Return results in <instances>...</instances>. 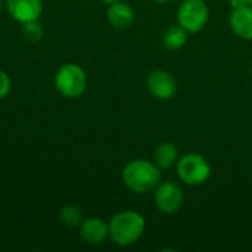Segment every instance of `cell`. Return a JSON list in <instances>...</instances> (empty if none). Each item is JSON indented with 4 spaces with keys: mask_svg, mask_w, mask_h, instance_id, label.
Masks as SVG:
<instances>
[{
    "mask_svg": "<svg viewBox=\"0 0 252 252\" xmlns=\"http://www.w3.org/2000/svg\"><path fill=\"white\" fill-rule=\"evenodd\" d=\"M121 179L124 186L133 193H149L161 183V168L154 161L133 159L123 168Z\"/></svg>",
    "mask_w": 252,
    "mask_h": 252,
    "instance_id": "cell-1",
    "label": "cell"
},
{
    "mask_svg": "<svg viewBox=\"0 0 252 252\" xmlns=\"http://www.w3.org/2000/svg\"><path fill=\"white\" fill-rule=\"evenodd\" d=\"M145 217L133 210L117 213L108 223L109 239L118 247H130L136 244L145 233Z\"/></svg>",
    "mask_w": 252,
    "mask_h": 252,
    "instance_id": "cell-2",
    "label": "cell"
},
{
    "mask_svg": "<svg viewBox=\"0 0 252 252\" xmlns=\"http://www.w3.org/2000/svg\"><path fill=\"white\" fill-rule=\"evenodd\" d=\"M177 177L189 186H201L211 177V165L208 159L196 152L185 154L176 164Z\"/></svg>",
    "mask_w": 252,
    "mask_h": 252,
    "instance_id": "cell-3",
    "label": "cell"
},
{
    "mask_svg": "<svg viewBox=\"0 0 252 252\" xmlns=\"http://www.w3.org/2000/svg\"><path fill=\"white\" fill-rule=\"evenodd\" d=\"M56 90L68 99L80 97L87 89L86 71L78 63H63L55 75Z\"/></svg>",
    "mask_w": 252,
    "mask_h": 252,
    "instance_id": "cell-4",
    "label": "cell"
},
{
    "mask_svg": "<svg viewBox=\"0 0 252 252\" xmlns=\"http://www.w3.org/2000/svg\"><path fill=\"white\" fill-rule=\"evenodd\" d=\"M177 24L188 32H199L210 19V9L204 0H183L177 7Z\"/></svg>",
    "mask_w": 252,
    "mask_h": 252,
    "instance_id": "cell-5",
    "label": "cell"
},
{
    "mask_svg": "<svg viewBox=\"0 0 252 252\" xmlns=\"http://www.w3.org/2000/svg\"><path fill=\"white\" fill-rule=\"evenodd\" d=\"M154 202L155 207L165 213L173 214L177 213L185 204V192L182 186L173 180L161 182L154 190Z\"/></svg>",
    "mask_w": 252,
    "mask_h": 252,
    "instance_id": "cell-6",
    "label": "cell"
},
{
    "mask_svg": "<svg viewBox=\"0 0 252 252\" xmlns=\"http://www.w3.org/2000/svg\"><path fill=\"white\" fill-rule=\"evenodd\" d=\"M149 93L159 100H170L177 93V83L171 72L165 69H154L146 78Z\"/></svg>",
    "mask_w": 252,
    "mask_h": 252,
    "instance_id": "cell-7",
    "label": "cell"
},
{
    "mask_svg": "<svg viewBox=\"0 0 252 252\" xmlns=\"http://www.w3.org/2000/svg\"><path fill=\"white\" fill-rule=\"evenodd\" d=\"M6 10L19 24L38 21L43 13V0H6Z\"/></svg>",
    "mask_w": 252,
    "mask_h": 252,
    "instance_id": "cell-8",
    "label": "cell"
},
{
    "mask_svg": "<svg viewBox=\"0 0 252 252\" xmlns=\"http://www.w3.org/2000/svg\"><path fill=\"white\" fill-rule=\"evenodd\" d=\"M80 236L83 238L84 242L90 245H99L109 238L108 223L97 217L86 219L80 224Z\"/></svg>",
    "mask_w": 252,
    "mask_h": 252,
    "instance_id": "cell-9",
    "label": "cell"
},
{
    "mask_svg": "<svg viewBox=\"0 0 252 252\" xmlns=\"http://www.w3.org/2000/svg\"><path fill=\"white\" fill-rule=\"evenodd\" d=\"M106 18H108V22L114 28L127 30L133 25V22L136 19V12L128 3L121 0V1H117V3H112L108 6Z\"/></svg>",
    "mask_w": 252,
    "mask_h": 252,
    "instance_id": "cell-10",
    "label": "cell"
},
{
    "mask_svg": "<svg viewBox=\"0 0 252 252\" xmlns=\"http://www.w3.org/2000/svg\"><path fill=\"white\" fill-rule=\"evenodd\" d=\"M229 24L238 37L244 40H252V6L248 4L239 9H233L229 16Z\"/></svg>",
    "mask_w": 252,
    "mask_h": 252,
    "instance_id": "cell-11",
    "label": "cell"
},
{
    "mask_svg": "<svg viewBox=\"0 0 252 252\" xmlns=\"http://www.w3.org/2000/svg\"><path fill=\"white\" fill-rule=\"evenodd\" d=\"M179 158H180L179 149L171 142H162L154 151V162L161 170H167V168L176 165L177 161H179Z\"/></svg>",
    "mask_w": 252,
    "mask_h": 252,
    "instance_id": "cell-12",
    "label": "cell"
},
{
    "mask_svg": "<svg viewBox=\"0 0 252 252\" xmlns=\"http://www.w3.org/2000/svg\"><path fill=\"white\" fill-rule=\"evenodd\" d=\"M188 31L180 27L179 24L176 25H171L170 28L165 30L164 35H162V44L167 50L170 52H174V50H179L182 49L186 41H188Z\"/></svg>",
    "mask_w": 252,
    "mask_h": 252,
    "instance_id": "cell-13",
    "label": "cell"
},
{
    "mask_svg": "<svg viewBox=\"0 0 252 252\" xmlns=\"http://www.w3.org/2000/svg\"><path fill=\"white\" fill-rule=\"evenodd\" d=\"M59 220L65 227H80L83 221V213L74 205H65L59 211Z\"/></svg>",
    "mask_w": 252,
    "mask_h": 252,
    "instance_id": "cell-14",
    "label": "cell"
},
{
    "mask_svg": "<svg viewBox=\"0 0 252 252\" xmlns=\"http://www.w3.org/2000/svg\"><path fill=\"white\" fill-rule=\"evenodd\" d=\"M22 35L28 43H38L43 38V27L38 21L22 24Z\"/></svg>",
    "mask_w": 252,
    "mask_h": 252,
    "instance_id": "cell-15",
    "label": "cell"
},
{
    "mask_svg": "<svg viewBox=\"0 0 252 252\" xmlns=\"http://www.w3.org/2000/svg\"><path fill=\"white\" fill-rule=\"evenodd\" d=\"M12 90V80L6 71L0 69V100L4 99Z\"/></svg>",
    "mask_w": 252,
    "mask_h": 252,
    "instance_id": "cell-16",
    "label": "cell"
},
{
    "mask_svg": "<svg viewBox=\"0 0 252 252\" xmlns=\"http://www.w3.org/2000/svg\"><path fill=\"white\" fill-rule=\"evenodd\" d=\"M232 9H239L244 6H248V0H229Z\"/></svg>",
    "mask_w": 252,
    "mask_h": 252,
    "instance_id": "cell-17",
    "label": "cell"
},
{
    "mask_svg": "<svg viewBox=\"0 0 252 252\" xmlns=\"http://www.w3.org/2000/svg\"><path fill=\"white\" fill-rule=\"evenodd\" d=\"M100 1H103L106 4H112V3H117V1H121V0H100Z\"/></svg>",
    "mask_w": 252,
    "mask_h": 252,
    "instance_id": "cell-18",
    "label": "cell"
},
{
    "mask_svg": "<svg viewBox=\"0 0 252 252\" xmlns=\"http://www.w3.org/2000/svg\"><path fill=\"white\" fill-rule=\"evenodd\" d=\"M155 3H168V1H173V0H152Z\"/></svg>",
    "mask_w": 252,
    "mask_h": 252,
    "instance_id": "cell-19",
    "label": "cell"
},
{
    "mask_svg": "<svg viewBox=\"0 0 252 252\" xmlns=\"http://www.w3.org/2000/svg\"><path fill=\"white\" fill-rule=\"evenodd\" d=\"M248 4H250V6H252V0H248Z\"/></svg>",
    "mask_w": 252,
    "mask_h": 252,
    "instance_id": "cell-20",
    "label": "cell"
},
{
    "mask_svg": "<svg viewBox=\"0 0 252 252\" xmlns=\"http://www.w3.org/2000/svg\"><path fill=\"white\" fill-rule=\"evenodd\" d=\"M0 10H1V0H0Z\"/></svg>",
    "mask_w": 252,
    "mask_h": 252,
    "instance_id": "cell-21",
    "label": "cell"
}]
</instances>
